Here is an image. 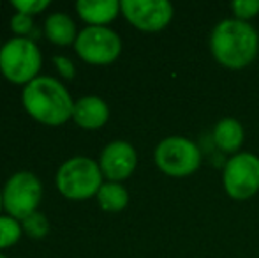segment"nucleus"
<instances>
[{
	"label": "nucleus",
	"instance_id": "1",
	"mask_svg": "<svg viewBox=\"0 0 259 258\" xmlns=\"http://www.w3.org/2000/svg\"><path fill=\"white\" fill-rule=\"evenodd\" d=\"M210 50L219 64L229 69H242L257 57L259 35L249 21L228 18L213 27Z\"/></svg>",
	"mask_w": 259,
	"mask_h": 258
},
{
	"label": "nucleus",
	"instance_id": "2",
	"mask_svg": "<svg viewBox=\"0 0 259 258\" xmlns=\"http://www.w3.org/2000/svg\"><path fill=\"white\" fill-rule=\"evenodd\" d=\"M23 106L35 121L60 126L72 117L74 103L64 85L52 76H37L23 89Z\"/></svg>",
	"mask_w": 259,
	"mask_h": 258
},
{
	"label": "nucleus",
	"instance_id": "3",
	"mask_svg": "<svg viewBox=\"0 0 259 258\" xmlns=\"http://www.w3.org/2000/svg\"><path fill=\"white\" fill-rule=\"evenodd\" d=\"M103 186V172L90 158L67 159L57 172V188L71 200H87L97 195Z\"/></svg>",
	"mask_w": 259,
	"mask_h": 258
},
{
	"label": "nucleus",
	"instance_id": "4",
	"mask_svg": "<svg viewBox=\"0 0 259 258\" xmlns=\"http://www.w3.org/2000/svg\"><path fill=\"white\" fill-rule=\"evenodd\" d=\"M42 59L32 39L14 38L0 48V71L13 83H30L37 78Z\"/></svg>",
	"mask_w": 259,
	"mask_h": 258
},
{
	"label": "nucleus",
	"instance_id": "5",
	"mask_svg": "<svg viewBox=\"0 0 259 258\" xmlns=\"http://www.w3.org/2000/svg\"><path fill=\"white\" fill-rule=\"evenodd\" d=\"M154 158L159 170L171 177H187L201 165L199 147L184 136H167L159 141Z\"/></svg>",
	"mask_w": 259,
	"mask_h": 258
},
{
	"label": "nucleus",
	"instance_id": "6",
	"mask_svg": "<svg viewBox=\"0 0 259 258\" xmlns=\"http://www.w3.org/2000/svg\"><path fill=\"white\" fill-rule=\"evenodd\" d=\"M222 184L231 198L247 200L259 190V158L252 152H238L228 159Z\"/></svg>",
	"mask_w": 259,
	"mask_h": 258
},
{
	"label": "nucleus",
	"instance_id": "7",
	"mask_svg": "<svg viewBox=\"0 0 259 258\" xmlns=\"http://www.w3.org/2000/svg\"><path fill=\"white\" fill-rule=\"evenodd\" d=\"M74 48L76 53L90 64H111L122 52V39L108 27L89 25L78 34Z\"/></svg>",
	"mask_w": 259,
	"mask_h": 258
},
{
	"label": "nucleus",
	"instance_id": "8",
	"mask_svg": "<svg viewBox=\"0 0 259 258\" xmlns=\"http://www.w3.org/2000/svg\"><path fill=\"white\" fill-rule=\"evenodd\" d=\"M4 207L14 219H25L35 212L41 202V180L30 172H18L7 180L4 190Z\"/></svg>",
	"mask_w": 259,
	"mask_h": 258
},
{
	"label": "nucleus",
	"instance_id": "9",
	"mask_svg": "<svg viewBox=\"0 0 259 258\" xmlns=\"http://www.w3.org/2000/svg\"><path fill=\"white\" fill-rule=\"evenodd\" d=\"M122 13L136 28L143 32H159L173 20L175 9L167 0H123Z\"/></svg>",
	"mask_w": 259,
	"mask_h": 258
},
{
	"label": "nucleus",
	"instance_id": "10",
	"mask_svg": "<svg viewBox=\"0 0 259 258\" xmlns=\"http://www.w3.org/2000/svg\"><path fill=\"white\" fill-rule=\"evenodd\" d=\"M136 163L138 156L133 145L123 140H115L104 147L99 168L111 182H116V180L127 179L136 168Z\"/></svg>",
	"mask_w": 259,
	"mask_h": 258
},
{
	"label": "nucleus",
	"instance_id": "11",
	"mask_svg": "<svg viewBox=\"0 0 259 258\" xmlns=\"http://www.w3.org/2000/svg\"><path fill=\"white\" fill-rule=\"evenodd\" d=\"M109 117V108L101 97L85 96L74 103L72 119L78 126L85 129L103 128Z\"/></svg>",
	"mask_w": 259,
	"mask_h": 258
},
{
	"label": "nucleus",
	"instance_id": "12",
	"mask_svg": "<svg viewBox=\"0 0 259 258\" xmlns=\"http://www.w3.org/2000/svg\"><path fill=\"white\" fill-rule=\"evenodd\" d=\"M76 11L87 23L104 27V23L115 20L122 7L118 0H78Z\"/></svg>",
	"mask_w": 259,
	"mask_h": 258
},
{
	"label": "nucleus",
	"instance_id": "13",
	"mask_svg": "<svg viewBox=\"0 0 259 258\" xmlns=\"http://www.w3.org/2000/svg\"><path fill=\"white\" fill-rule=\"evenodd\" d=\"M243 138H245V133H243L242 122L233 117L221 119L213 128L215 145L228 154H233V152L238 154V149L242 147Z\"/></svg>",
	"mask_w": 259,
	"mask_h": 258
},
{
	"label": "nucleus",
	"instance_id": "14",
	"mask_svg": "<svg viewBox=\"0 0 259 258\" xmlns=\"http://www.w3.org/2000/svg\"><path fill=\"white\" fill-rule=\"evenodd\" d=\"M46 35L52 43L58 46H65L76 43V25L67 14L53 13L46 20Z\"/></svg>",
	"mask_w": 259,
	"mask_h": 258
},
{
	"label": "nucleus",
	"instance_id": "15",
	"mask_svg": "<svg viewBox=\"0 0 259 258\" xmlns=\"http://www.w3.org/2000/svg\"><path fill=\"white\" fill-rule=\"evenodd\" d=\"M97 202L106 212H118V210L125 209L129 203V193L120 184L106 182L97 191Z\"/></svg>",
	"mask_w": 259,
	"mask_h": 258
},
{
	"label": "nucleus",
	"instance_id": "16",
	"mask_svg": "<svg viewBox=\"0 0 259 258\" xmlns=\"http://www.w3.org/2000/svg\"><path fill=\"white\" fill-rule=\"evenodd\" d=\"M21 230L23 227L14 217L0 216V249L16 244L21 237Z\"/></svg>",
	"mask_w": 259,
	"mask_h": 258
},
{
	"label": "nucleus",
	"instance_id": "17",
	"mask_svg": "<svg viewBox=\"0 0 259 258\" xmlns=\"http://www.w3.org/2000/svg\"><path fill=\"white\" fill-rule=\"evenodd\" d=\"M23 230L27 232L30 237L42 239L46 234H48V230H50L48 219H46L42 214L34 212V214H30V216L23 219Z\"/></svg>",
	"mask_w": 259,
	"mask_h": 258
},
{
	"label": "nucleus",
	"instance_id": "18",
	"mask_svg": "<svg viewBox=\"0 0 259 258\" xmlns=\"http://www.w3.org/2000/svg\"><path fill=\"white\" fill-rule=\"evenodd\" d=\"M231 9L236 14V20L247 21L259 14V0H235Z\"/></svg>",
	"mask_w": 259,
	"mask_h": 258
},
{
	"label": "nucleus",
	"instance_id": "19",
	"mask_svg": "<svg viewBox=\"0 0 259 258\" xmlns=\"http://www.w3.org/2000/svg\"><path fill=\"white\" fill-rule=\"evenodd\" d=\"M11 6L14 9H18V13H23V14H37L41 11H45L46 7L50 6L48 0H13Z\"/></svg>",
	"mask_w": 259,
	"mask_h": 258
},
{
	"label": "nucleus",
	"instance_id": "20",
	"mask_svg": "<svg viewBox=\"0 0 259 258\" xmlns=\"http://www.w3.org/2000/svg\"><path fill=\"white\" fill-rule=\"evenodd\" d=\"M34 27V21H32L30 14H23V13H16L13 18H11V28L16 32L18 35H25L32 30Z\"/></svg>",
	"mask_w": 259,
	"mask_h": 258
},
{
	"label": "nucleus",
	"instance_id": "21",
	"mask_svg": "<svg viewBox=\"0 0 259 258\" xmlns=\"http://www.w3.org/2000/svg\"><path fill=\"white\" fill-rule=\"evenodd\" d=\"M53 62L64 78H67V80L74 78V64H72L67 57H55Z\"/></svg>",
	"mask_w": 259,
	"mask_h": 258
},
{
	"label": "nucleus",
	"instance_id": "22",
	"mask_svg": "<svg viewBox=\"0 0 259 258\" xmlns=\"http://www.w3.org/2000/svg\"><path fill=\"white\" fill-rule=\"evenodd\" d=\"M2 205H4V195L0 193V207H2Z\"/></svg>",
	"mask_w": 259,
	"mask_h": 258
},
{
	"label": "nucleus",
	"instance_id": "23",
	"mask_svg": "<svg viewBox=\"0 0 259 258\" xmlns=\"http://www.w3.org/2000/svg\"><path fill=\"white\" fill-rule=\"evenodd\" d=\"M0 258H7V256H4V255H0Z\"/></svg>",
	"mask_w": 259,
	"mask_h": 258
}]
</instances>
